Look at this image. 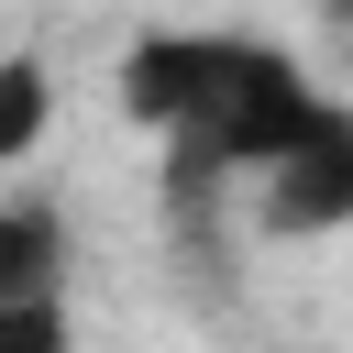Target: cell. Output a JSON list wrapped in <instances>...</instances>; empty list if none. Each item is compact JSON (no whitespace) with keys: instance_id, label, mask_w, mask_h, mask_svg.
Instances as JSON below:
<instances>
[{"instance_id":"obj_1","label":"cell","mask_w":353,"mask_h":353,"mask_svg":"<svg viewBox=\"0 0 353 353\" xmlns=\"http://www.w3.org/2000/svg\"><path fill=\"white\" fill-rule=\"evenodd\" d=\"M342 121H353V110H342L287 44H254V33H243V66H232V88L210 99V121L165 143V199H210L221 176H265V165L309 154V143L342 132Z\"/></svg>"},{"instance_id":"obj_2","label":"cell","mask_w":353,"mask_h":353,"mask_svg":"<svg viewBox=\"0 0 353 353\" xmlns=\"http://www.w3.org/2000/svg\"><path fill=\"white\" fill-rule=\"evenodd\" d=\"M232 66H243V33H143L121 55V110L176 143V132L210 121V99L232 88Z\"/></svg>"},{"instance_id":"obj_3","label":"cell","mask_w":353,"mask_h":353,"mask_svg":"<svg viewBox=\"0 0 353 353\" xmlns=\"http://www.w3.org/2000/svg\"><path fill=\"white\" fill-rule=\"evenodd\" d=\"M342 221H353V121L320 132L309 154L265 165V232L276 243H309V232H342Z\"/></svg>"},{"instance_id":"obj_4","label":"cell","mask_w":353,"mask_h":353,"mask_svg":"<svg viewBox=\"0 0 353 353\" xmlns=\"http://www.w3.org/2000/svg\"><path fill=\"white\" fill-rule=\"evenodd\" d=\"M0 298H66V221L44 199H0Z\"/></svg>"},{"instance_id":"obj_5","label":"cell","mask_w":353,"mask_h":353,"mask_svg":"<svg viewBox=\"0 0 353 353\" xmlns=\"http://www.w3.org/2000/svg\"><path fill=\"white\" fill-rule=\"evenodd\" d=\"M44 121H55V77H44V55H0V165H22V154L44 143Z\"/></svg>"},{"instance_id":"obj_6","label":"cell","mask_w":353,"mask_h":353,"mask_svg":"<svg viewBox=\"0 0 353 353\" xmlns=\"http://www.w3.org/2000/svg\"><path fill=\"white\" fill-rule=\"evenodd\" d=\"M0 353H77L66 298H0Z\"/></svg>"}]
</instances>
